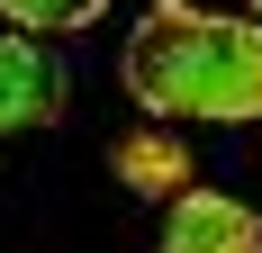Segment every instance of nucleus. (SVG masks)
<instances>
[{"mask_svg": "<svg viewBox=\"0 0 262 253\" xmlns=\"http://www.w3.org/2000/svg\"><path fill=\"white\" fill-rule=\"evenodd\" d=\"M108 0H0V18L9 27H91Z\"/></svg>", "mask_w": 262, "mask_h": 253, "instance_id": "5", "label": "nucleus"}, {"mask_svg": "<svg viewBox=\"0 0 262 253\" xmlns=\"http://www.w3.org/2000/svg\"><path fill=\"white\" fill-rule=\"evenodd\" d=\"M253 27H262V0H253Z\"/></svg>", "mask_w": 262, "mask_h": 253, "instance_id": "7", "label": "nucleus"}, {"mask_svg": "<svg viewBox=\"0 0 262 253\" xmlns=\"http://www.w3.org/2000/svg\"><path fill=\"white\" fill-rule=\"evenodd\" d=\"M163 253H262V217L226 190H172Z\"/></svg>", "mask_w": 262, "mask_h": 253, "instance_id": "3", "label": "nucleus"}, {"mask_svg": "<svg viewBox=\"0 0 262 253\" xmlns=\"http://www.w3.org/2000/svg\"><path fill=\"white\" fill-rule=\"evenodd\" d=\"M63 118V64H54L36 36H0V136H36V126Z\"/></svg>", "mask_w": 262, "mask_h": 253, "instance_id": "2", "label": "nucleus"}, {"mask_svg": "<svg viewBox=\"0 0 262 253\" xmlns=\"http://www.w3.org/2000/svg\"><path fill=\"white\" fill-rule=\"evenodd\" d=\"M127 91L154 118H262V27L208 9H154L127 36Z\"/></svg>", "mask_w": 262, "mask_h": 253, "instance_id": "1", "label": "nucleus"}, {"mask_svg": "<svg viewBox=\"0 0 262 253\" xmlns=\"http://www.w3.org/2000/svg\"><path fill=\"white\" fill-rule=\"evenodd\" d=\"M108 163H118V181H127V190H145V199L190 190V145H181V136H127Z\"/></svg>", "mask_w": 262, "mask_h": 253, "instance_id": "4", "label": "nucleus"}, {"mask_svg": "<svg viewBox=\"0 0 262 253\" xmlns=\"http://www.w3.org/2000/svg\"><path fill=\"white\" fill-rule=\"evenodd\" d=\"M154 9H181V0H154Z\"/></svg>", "mask_w": 262, "mask_h": 253, "instance_id": "6", "label": "nucleus"}]
</instances>
